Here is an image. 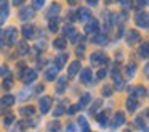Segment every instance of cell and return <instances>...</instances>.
I'll return each mask as SVG.
<instances>
[{"instance_id": "6da1fadb", "label": "cell", "mask_w": 149, "mask_h": 132, "mask_svg": "<svg viewBox=\"0 0 149 132\" xmlns=\"http://www.w3.org/2000/svg\"><path fill=\"white\" fill-rule=\"evenodd\" d=\"M90 61H91L93 66H101V64H106L107 63V56L104 53H101V52H95V53H91Z\"/></svg>"}, {"instance_id": "7a4b0ae2", "label": "cell", "mask_w": 149, "mask_h": 132, "mask_svg": "<svg viewBox=\"0 0 149 132\" xmlns=\"http://www.w3.org/2000/svg\"><path fill=\"white\" fill-rule=\"evenodd\" d=\"M37 79V71L34 69H24V74L21 76V80L24 84H32Z\"/></svg>"}, {"instance_id": "3957f363", "label": "cell", "mask_w": 149, "mask_h": 132, "mask_svg": "<svg viewBox=\"0 0 149 132\" xmlns=\"http://www.w3.org/2000/svg\"><path fill=\"white\" fill-rule=\"evenodd\" d=\"M136 24H138L139 28H148L149 26V13L139 11L138 15H136Z\"/></svg>"}, {"instance_id": "277c9868", "label": "cell", "mask_w": 149, "mask_h": 132, "mask_svg": "<svg viewBox=\"0 0 149 132\" xmlns=\"http://www.w3.org/2000/svg\"><path fill=\"white\" fill-rule=\"evenodd\" d=\"M98 29H100V23H98L96 19H90V21L87 23V26H85V32H87V34H96Z\"/></svg>"}, {"instance_id": "5b68a950", "label": "cell", "mask_w": 149, "mask_h": 132, "mask_svg": "<svg viewBox=\"0 0 149 132\" xmlns=\"http://www.w3.org/2000/svg\"><path fill=\"white\" fill-rule=\"evenodd\" d=\"M39 105H40V111L45 114V113L50 111V106H52V98H50V97H42V98H40V102H39Z\"/></svg>"}, {"instance_id": "8992f818", "label": "cell", "mask_w": 149, "mask_h": 132, "mask_svg": "<svg viewBox=\"0 0 149 132\" xmlns=\"http://www.w3.org/2000/svg\"><path fill=\"white\" fill-rule=\"evenodd\" d=\"M16 28H10L8 29L7 32H5L3 34V37H5V40H7V44H15V42H16Z\"/></svg>"}, {"instance_id": "52a82bcc", "label": "cell", "mask_w": 149, "mask_h": 132, "mask_svg": "<svg viewBox=\"0 0 149 132\" xmlns=\"http://www.w3.org/2000/svg\"><path fill=\"white\" fill-rule=\"evenodd\" d=\"M8 16V0H0V24Z\"/></svg>"}, {"instance_id": "ba28073f", "label": "cell", "mask_w": 149, "mask_h": 132, "mask_svg": "<svg viewBox=\"0 0 149 132\" xmlns=\"http://www.w3.org/2000/svg\"><path fill=\"white\" fill-rule=\"evenodd\" d=\"M34 34H36V28H34V26H31V24H24L23 26V35L26 39H32Z\"/></svg>"}, {"instance_id": "9c48e42d", "label": "cell", "mask_w": 149, "mask_h": 132, "mask_svg": "<svg viewBox=\"0 0 149 132\" xmlns=\"http://www.w3.org/2000/svg\"><path fill=\"white\" fill-rule=\"evenodd\" d=\"M80 68H82V64H80V61H74V63L69 66V79H72V77H75V74L80 71Z\"/></svg>"}, {"instance_id": "30bf717a", "label": "cell", "mask_w": 149, "mask_h": 132, "mask_svg": "<svg viewBox=\"0 0 149 132\" xmlns=\"http://www.w3.org/2000/svg\"><path fill=\"white\" fill-rule=\"evenodd\" d=\"M136 42H139V34L136 31H130L128 34H127V44L133 45V44H136Z\"/></svg>"}, {"instance_id": "8fae6325", "label": "cell", "mask_w": 149, "mask_h": 132, "mask_svg": "<svg viewBox=\"0 0 149 132\" xmlns=\"http://www.w3.org/2000/svg\"><path fill=\"white\" fill-rule=\"evenodd\" d=\"M19 16H21L23 21H29V19L34 16V8H23L21 13H19Z\"/></svg>"}, {"instance_id": "7c38bea8", "label": "cell", "mask_w": 149, "mask_h": 132, "mask_svg": "<svg viewBox=\"0 0 149 132\" xmlns=\"http://www.w3.org/2000/svg\"><path fill=\"white\" fill-rule=\"evenodd\" d=\"M13 103H15V97L13 95H5L3 98H0V106H2V108L11 106Z\"/></svg>"}, {"instance_id": "4fadbf2b", "label": "cell", "mask_w": 149, "mask_h": 132, "mask_svg": "<svg viewBox=\"0 0 149 132\" xmlns=\"http://www.w3.org/2000/svg\"><path fill=\"white\" fill-rule=\"evenodd\" d=\"M123 122H125V116H123V113H117L116 118H114V121H112V127L117 129V127H120Z\"/></svg>"}, {"instance_id": "5bb4252c", "label": "cell", "mask_w": 149, "mask_h": 132, "mask_svg": "<svg viewBox=\"0 0 149 132\" xmlns=\"http://www.w3.org/2000/svg\"><path fill=\"white\" fill-rule=\"evenodd\" d=\"M77 18L80 19V21H88V18H90V10L88 8H79Z\"/></svg>"}, {"instance_id": "9a60e30c", "label": "cell", "mask_w": 149, "mask_h": 132, "mask_svg": "<svg viewBox=\"0 0 149 132\" xmlns=\"http://www.w3.org/2000/svg\"><path fill=\"white\" fill-rule=\"evenodd\" d=\"M66 61H68V55H59V56H56V58H55V66H56V69H61V68L66 64Z\"/></svg>"}, {"instance_id": "2e32d148", "label": "cell", "mask_w": 149, "mask_h": 132, "mask_svg": "<svg viewBox=\"0 0 149 132\" xmlns=\"http://www.w3.org/2000/svg\"><path fill=\"white\" fill-rule=\"evenodd\" d=\"M91 76H93V74H91L90 69H84V71L80 73V80H82L84 84H88V82L91 80Z\"/></svg>"}, {"instance_id": "e0dca14e", "label": "cell", "mask_w": 149, "mask_h": 132, "mask_svg": "<svg viewBox=\"0 0 149 132\" xmlns=\"http://www.w3.org/2000/svg\"><path fill=\"white\" fill-rule=\"evenodd\" d=\"M53 47L58 48V50H64V48H66V39H64V37L55 39V42H53Z\"/></svg>"}, {"instance_id": "ac0fdd59", "label": "cell", "mask_w": 149, "mask_h": 132, "mask_svg": "<svg viewBox=\"0 0 149 132\" xmlns=\"http://www.w3.org/2000/svg\"><path fill=\"white\" fill-rule=\"evenodd\" d=\"M139 56L141 58H149V42H144V44L139 47Z\"/></svg>"}, {"instance_id": "d6986e66", "label": "cell", "mask_w": 149, "mask_h": 132, "mask_svg": "<svg viewBox=\"0 0 149 132\" xmlns=\"http://www.w3.org/2000/svg\"><path fill=\"white\" fill-rule=\"evenodd\" d=\"M136 106H138V100H136L135 97H130V98L127 100V109H128V111H135Z\"/></svg>"}, {"instance_id": "ffe728a7", "label": "cell", "mask_w": 149, "mask_h": 132, "mask_svg": "<svg viewBox=\"0 0 149 132\" xmlns=\"http://www.w3.org/2000/svg\"><path fill=\"white\" fill-rule=\"evenodd\" d=\"M93 42H95V44H98V45H104L107 42V35L106 34H96V35H95V39H93Z\"/></svg>"}, {"instance_id": "44dd1931", "label": "cell", "mask_w": 149, "mask_h": 132, "mask_svg": "<svg viewBox=\"0 0 149 132\" xmlns=\"http://www.w3.org/2000/svg\"><path fill=\"white\" fill-rule=\"evenodd\" d=\"M56 66H52V68H48V69H47V74H45V79L47 80H53L56 77Z\"/></svg>"}, {"instance_id": "7402d4cb", "label": "cell", "mask_w": 149, "mask_h": 132, "mask_svg": "<svg viewBox=\"0 0 149 132\" xmlns=\"http://www.w3.org/2000/svg\"><path fill=\"white\" fill-rule=\"evenodd\" d=\"M58 13H59V5L58 3H53L52 8H50V11H48V18H53V16H56Z\"/></svg>"}, {"instance_id": "603a6c76", "label": "cell", "mask_w": 149, "mask_h": 132, "mask_svg": "<svg viewBox=\"0 0 149 132\" xmlns=\"http://www.w3.org/2000/svg\"><path fill=\"white\" fill-rule=\"evenodd\" d=\"M90 102H91V97L90 95H84L82 100H80V103H79V106H80V108H85L87 105H90Z\"/></svg>"}, {"instance_id": "cb8c5ba5", "label": "cell", "mask_w": 149, "mask_h": 132, "mask_svg": "<svg viewBox=\"0 0 149 132\" xmlns=\"http://www.w3.org/2000/svg\"><path fill=\"white\" fill-rule=\"evenodd\" d=\"M48 29H50L52 32H58V19L53 18L52 21L48 23Z\"/></svg>"}, {"instance_id": "d4e9b609", "label": "cell", "mask_w": 149, "mask_h": 132, "mask_svg": "<svg viewBox=\"0 0 149 132\" xmlns=\"http://www.w3.org/2000/svg\"><path fill=\"white\" fill-rule=\"evenodd\" d=\"M98 122H100L101 127H106V126H107V114H106V113H103V114L98 116Z\"/></svg>"}, {"instance_id": "484cf974", "label": "cell", "mask_w": 149, "mask_h": 132, "mask_svg": "<svg viewBox=\"0 0 149 132\" xmlns=\"http://www.w3.org/2000/svg\"><path fill=\"white\" fill-rule=\"evenodd\" d=\"M34 111H36V109H34L32 106H26V108L21 109V114H23V116H32Z\"/></svg>"}, {"instance_id": "4316f807", "label": "cell", "mask_w": 149, "mask_h": 132, "mask_svg": "<svg viewBox=\"0 0 149 132\" xmlns=\"http://www.w3.org/2000/svg\"><path fill=\"white\" fill-rule=\"evenodd\" d=\"M18 50H19V53H24V55H26L27 52H29V45H27L26 42H19V47H18Z\"/></svg>"}, {"instance_id": "83f0119b", "label": "cell", "mask_w": 149, "mask_h": 132, "mask_svg": "<svg viewBox=\"0 0 149 132\" xmlns=\"http://www.w3.org/2000/svg\"><path fill=\"white\" fill-rule=\"evenodd\" d=\"M59 129H61L59 122H52V124L48 126V132H59Z\"/></svg>"}, {"instance_id": "f1b7e54d", "label": "cell", "mask_w": 149, "mask_h": 132, "mask_svg": "<svg viewBox=\"0 0 149 132\" xmlns=\"http://www.w3.org/2000/svg\"><path fill=\"white\" fill-rule=\"evenodd\" d=\"M135 71H136V64H135V63H130V64H128V69H127L128 77H133V76H135Z\"/></svg>"}, {"instance_id": "f546056e", "label": "cell", "mask_w": 149, "mask_h": 132, "mask_svg": "<svg viewBox=\"0 0 149 132\" xmlns=\"http://www.w3.org/2000/svg\"><path fill=\"white\" fill-rule=\"evenodd\" d=\"M64 89H66V79L63 77V79L58 80V89H56V90H58V92H61V90H64Z\"/></svg>"}, {"instance_id": "4dcf8cb0", "label": "cell", "mask_w": 149, "mask_h": 132, "mask_svg": "<svg viewBox=\"0 0 149 132\" xmlns=\"http://www.w3.org/2000/svg\"><path fill=\"white\" fill-rule=\"evenodd\" d=\"M32 2H34V8H37V10L45 5V0H32Z\"/></svg>"}, {"instance_id": "1f68e13d", "label": "cell", "mask_w": 149, "mask_h": 132, "mask_svg": "<svg viewBox=\"0 0 149 132\" xmlns=\"http://www.w3.org/2000/svg\"><path fill=\"white\" fill-rule=\"evenodd\" d=\"M135 93H136V95H139V97H143V95H146V89H144V87H136Z\"/></svg>"}, {"instance_id": "d6a6232c", "label": "cell", "mask_w": 149, "mask_h": 132, "mask_svg": "<svg viewBox=\"0 0 149 132\" xmlns=\"http://www.w3.org/2000/svg\"><path fill=\"white\" fill-rule=\"evenodd\" d=\"M120 5H122L123 8H130V6H132V0H120Z\"/></svg>"}, {"instance_id": "836d02e7", "label": "cell", "mask_w": 149, "mask_h": 132, "mask_svg": "<svg viewBox=\"0 0 149 132\" xmlns=\"http://www.w3.org/2000/svg\"><path fill=\"white\" fill-rule=\"evenodd\" d=\"M63 113H64V106H58L56 111H55V116H61Z\"/></svg>"}, {"instance_id": "e575fe53", "label": "cell", "mask_w": 149, "mask_h": 132, "mask_svg": "<svg viewBox=\"0 0 149 132\" xmlns=\"http://www.w3.org/2000/svg\"><path fill=\"white\" fill-rule=\"evenodd\" d=\"M11 85H13V80H11V79H7V80L3 82V87H5V89H10Z\"/></svg>"}, {"instance_id": "d590c367", "label": "cell", "mask_w": 149, "mask_h": 132, "mask_svg": "<svg viewBox=\"0 0 149 132\" xmlns=\"http://www.w3.org/2000/svg\"><path fill=\"white\" fill-rule=\"evenodd\" d=\"M11 122H15V116H8V118L5 119V124H7V126H10Z\"/></svg>"}, {"instance_id": "8d00e7d4", "label": "cell", "mask_w": 149, "mask_h": 132, "mask_svg": "<svg viewBox=\"0 0 149 132\" xmlns=\"http://www.w3.org/2000/svg\"><path fill=\"white\" fill-rule=\"evenodd\" d=\"M106 73H107L106 69H100V73H98V77H100V79H104V77H106Z\"/></svg>"}, {"instance_id": "74e56055", "label": "cell", "mask_w": 149, "mask_h": 132, "mask_svg": "<svg viewBox=\"0 0 149 132\" xmlns=\"http://www.w3.org/2000/svg\"><path fill=\"white\" fill-rule=\"evenodd\" d=\"M77 109H80V106H79V105H75V106H71V108H69V113H71V114H74V113L77 111Z\"/></svg>"}, {"instance_id": "f35d334b", "label": "cell", "mask_w": 149, "mask_h": 132, "mask_svg": "<svg viewBox=\"0 0 149 132\" xmlns=\"http://www.w3.org/2000/svg\"><path fill=\"white\" fill-rule=\"evenodd\" d=\"M79 122H80V126L84 129H87V119H85V118H80V119H79Z\"/></svg>"}, {"instance_id": "ab89813d", "label": "cell", "mask_w": 149, "mask_h": 132, "mask_svg": "<svg viewBox=\"0 0 149 132\" xmlns=\"http://www.w3.org/2000/svg\"><path fill=\"white\" fill-rule=\"evenodd\" d=\"M136 126H138L139 129H144V124H143V119H141V118L136 119Z\"/></svg>"}, {"instance_id": "60d3db41", "label": "cell", "mask_w": 149, "mask_h": 132, "mask_svg": "<svg viewBox=\"0 0 149 132\" xmlns=\"http://www.w3.org/2000/svg\"><path fill=\"white\" fill-rule=\"evenodd\" d=\"M144 5H146L144 0H136V6H138V8H143Z\"/></svg>"}, {"instance_id": "b9f144b4", "label": "cell", "mask_w": 149, "mask_h": 132, "mask_svg": "<svg viewBox=\"0 0 149 132\" xmlns=\"http://www.w3.org/2000/svg\"><path fill=\"white\" fill-rule=\"evenodd\" d=\"M111 92H112V89H111V87H104V90H103V93H104V95H111Z\"/></svg>"}, {"instance_id": "7bdbcfd3", "label": "cell", "mask_w": 149, "mask_h": 132, "mask_svg": "<svg viewBox=\"0 0 149 132\" xmlns=\"http://www.w3.org/2000/svg\"><path fill=\"white\" fill-rule=\"evenodd\" d=\"M100 105H101V100H98V102L93 105V108H91V113H96V108H98Z\"/></svg>"}, {"instance_id": "ee69618b", "label": "cell", "mask_w": 149, "mask_h": 132, "mask_svg": "<svg viewBox=\"0 0 149 132\" xmlns=\"http://www.w3.org/2000/svg\"><path fill=\"white\" fill-rule=\"evenodd\" d=\"M24 2H26V0H13V5L15 6H19V5H23Z\"/></svg>"}, {"instance_id": "f6af8a7d", "label": "cell", "mask_w": 149, "mask_h": 132, "mask_svg": "<svg viewBox=\"0 0 149 132\" xmlns=\"http://www.w3.org/2000/svg\"><path fill=\"white\" fill-rule=\"evenodd\" d=\"M7 73H8V69H7L5 66H2V68H0V76H5Z\"/></svg>"}, {"instance_id": "bcb514c9", "label": "cell", "mask_w": 149, "mask_h": 132, "mask_svg": "<svg viewBox=\"0 0 149 132\" xmlns=\"http://www.w3.org/2000/svg\"><path fill=\"white\" fill-rule=\"evenodd\" d=\"M84 50H85V48H84V45H80V47L77 48V53H79V55H84Z\"/></svg>"}, {"instance_id": "7dc6e473", "label": "cell", "mask_w": 149, "mask_h": 132, "mask_svg": "<svg viewBox=\"0 0 149 132\" xmlns=\"http://www.w3.org/2000/svg\"><path fill=\"white\" fill-rule=\"evenodd\" d=\"M87 2L90 3V5H96V3H98V0H87Z\"/></svg>"}, {"instance_id": "c3c4849f", "label": "cell", "mask_w": 149, "mask_h": 132, "mask_svg": "<svg viewBox=\"0 0 149 132\" xmlns=\"http://www.w3.org/2000/svg\"><path fill=\"white\" fill-rule=\"evenodd\" d=\"M144 71H146V76L149 77V64H148V66H146V69H144Z\"/></svg>"}, {"instance_id": "681fc988", "label": "cell", "mask_w": 149, "mask_h": 132, "mask_svg": "<svg viewBox=\"0 0 149 132\" xmlns=\"http://www.w3.org/2000/svg\"><path fill=\"white\" fill-rule=\"evenodd\" d=\"M68 2H69V3H71V5H74V3H77V2H79V0H68Z\"/></svg>"}, {"instance_id": "f907efd6", "label": "cell", "mask_w": 149, "mask_h": 132, "mask_svg": "<svg viewBox=\"0 0 149 132\" xmlns=\"http://www.w3.org/2000/svg\"><path fill=\"white\" fill-rule=\"evenodd\" d=\"M144 2H146V3H149V0H144Z\"/></svg>"}, {"instance_id": "816d5d0a", "label": "cell", "mask_w": 149, "mask_h": 132, "mask_svg": "<svg viewBox=\"0 0 149 132\" xmlns=\"http://www.w3.org/2000/svg\"><path fill=\"white\" fill-rule=\"evenodd\" d=\"M125 132H130V131H125Z\"/></svg>"}, {"instance_id": "f5cc1de1", "label": "cell", "mask_w": 149, "mask_h": 132, "mask_svg": "<svg viewBox=\"0 0 149 132\" xmlns=\"http://www.w3.org/2000/svg\"><path fill=\"white\" fill-rule=\"evenodd\" d=\"M107 2H111V0H107Z\"/></svg>"}]
</instances>
